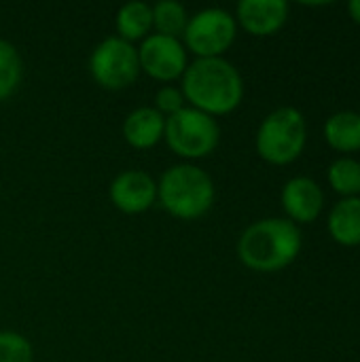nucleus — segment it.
Listing matches in <instances>:
<instances>
[{"label":"nucleus","mask_w":360,"mask_h":362,"mask_svg":"<svg viewBox=\"0 0 360 362\" xmlns=\"http://www.w3.org/2000/svg\"><path fill=\"white\" fill-rule=\"evenodd\" d=\"M348 13H350V17L360 25V0H352L348 4Z\"/></svg>","instance_id":"412c9836"},{"label":"nucleus","mask_w":360,"mask_h":362,"mask_svg":"<svg viewBox=\"0 0 360 362\" xmlns=\"http://www.w3.org/2000/svg\"><path fill=\"white\" fill-rule=\"evenodd\" d=\"M329 185L344 197H356L360 193V161L342 157L329 165Z\"/></svg>","instance_id":"a211bd4d"},{"label":"nucleus","mask_w":360,"mask_h":362,"mask_svg":"<svg viewBox=\"0 0 360 362\" xmlns=\"http://www.w3.org/2000/svg\"><path fill=\"white\" fill-rule=\"evenodd\" d=\"M155 108L163 115V117H172L176 112H180L182 108H187V100L180 91V87L174 85H163L157 93H155Z\"/></svg>","instance_id":"aec40b11"},{"label":"nucleus","mask_w":360,"mask_h":362,"mask_svg":"<svg viewBox=\"0 0 360 362\" xmlns=\"http://www.w3.org/2000/svg\"><path fill=\"white\" fill-rule=\"evenodd\" d=\"M331 238L342 246L360 244V197H344L337 202L327 221Z\"/></svg>","instance_id":"ddd939ff"},{"label":"nucleus","mask_w":360,"mask_h":362,"mask_svg":"<svg viewBox=\"0 0 360 362\" xmlns=\"http://www.w3.org/2000/svg\"><path fill=\"white\" fill-rule=\"evenodd\" d=\"M189 23V13L185 4L176 0H159L153 6V28L155 34L180 38L185 34V28Z\"/></svg>","instance_id":"dca6fc26"},{"label":"nucleus","mask_w":360,"mask_h":362,"mask_svg":"<svg viewBox=\"0 0 360 362\" xmlns=\"http://www.w3.org/2000/svg\"><path fill=\"white\" fill-rule=\"evenodd\" d=\"M163 140L170 151L182 159H204L216 151L221 125L214 117L187 106L180 112L166 117Z\"/></svg>","instance_id":"39448f33"},{"label":"nucleus","mask_w":360,"mask_h":362,"mask_svg":"<svg viewBox=\"0 0 360 362\" xmlns=\"http://www.w3.org/2000/svg\"><path fill=\"white\" fill-rule=\"evenodd\" d=\"M289 19L284 0H242L236 11V21L252 36H272Z\"/></svg>","instance_id":"9b49d317"},{"label":"nucleus","mask_w":360,"mask_h":362,"mask_svg":"<svg viewBox=\"0 0 360 362\" xmlns=\"http://www.w3.org/2000/svg\"><path fill=\"white\" fill-rule=\"evenodd\" d=\"M308 125L303 115L293 106H282L269 112L257 132V153L272 165H289L306 148Z\"/></svg>","instance_id":"20e7f679"},{"label":"nucleus","mask_w":360,"mask_h":362,"mask_svg":"<svg viewBox=\"0 0 360 362\" xmlns=\"http://www.w3.org/2000/svg\"><path fill=\"white\" fill-rule=\"evenodd\" d=\"M238 34L236 17L225 8H202L189 17L182 34V45L187 51L195 53L197 59L223 57V53L233 45Z\"/></svg>","instance_id":"423d86ee"},{"label":"nucleus","mask_w":360,"mask_h":362,"mask_svg":"<svg viewBox=\"0 0 360 362\" xmlns=\"http://www.w3.org/2000/svg\"><path fill=\"white\" fill-rule=\"evenodd\" d=\"M89 72L93 81L108 91L125 89L134 85L140 74L138 49L119 36H108L91 51Z\"/></svg>","instance_id":"0eeeda50"},{"label":"nucleus","mask_w":360,"mask_h":362,"mask_svg":"<svg viewBox=\"0 0 360 362\" xmlns=\"http://www.w3.org/2000/svg\"><path fill=\"white\" fill-rule=\"evenodd\" d=\"M180 91L191 108L210 117H223L242 104L244 81L229 59L204 57L187 66Z\"/></svg>","instance_id":"f257e3e1"},{"label":"nucleus","mask_w":360,"mask_h":362,"mask_svg":"<svg viewBox=\"0 0 360 362\" xmlns=\"http://www.w3.org/2000/svg\"><path fill=\"white\" fill-rule=\"evenodd\" d=\"M301 252V231L289 218H263L246 227L238 242L240 261L261 274L289 267Z\"/></svg>","instance_id":"f03ea898"},{"label":"nucleus","mask_w":360,"mask_h":362,"mask_svg":"<svg viewBox=\"0 0 360 362\" xmlns=\"http://www.w3.org/2000/svg\"><path fill=\"white\" fill-rule=\"evenodd\" d=\"M0 362H34V348L23 335L0 331Z\"/></svg>","instance_id":"6ab92c4d"},{"label":"nucleus","mask_w":360,"mask_h":362,"mask_svg":"<svg viewBox=\"0 0 360 362\" xmlns=\"http://www.w3.org/2000/svg\"><path fill=\"white\" fill-rule=\"evenodd\" d=\"M325 206L323 189L308 176L291 178L282 189V208L291 223L308 225L316 221Z\"/></svg>","instance_id":"9d476101"},{"label":"nucleus","mask_w":360,"mask_h":362,"mask_svg":"<svg viewBox=\"0 0 360 362\" xmlns=\"http://www.w3.org/2000/svg\"><path fill=\"white\" fill-rule=\"evenodd\" d=\"M115 25H117V36L127 40V42H136V40H144L151 30H153V6L146 2H127L117 11L115 17Z\"/></svg>","instance_id":"4468645a"},{"label":"nucleus","mask_w":360,"mask_h":362,"mask_svg":"<svg viewBox=\"0 0 360 362\" xmlns=\"http://www.w3.org/2000/svg\"><path fill=\"white\" fill-rule=\"evenodd\" d=\"M325 140L339 153L360 151V115L352 110L335 112L325 123Z\"/></svg>","instance_id":"2eb2a0df"},{"label":"nucleus","mask_w":360,"mask_h":362,"mask_svg":"<svg viewBox=\"0 0 360 362\" xmlns=\"http://www.w3.org/2000/svg\"><path fill=\"white\" fill-rule=\"evenodd\" d=\"M166 117L155 106H138L123 121V138L132 148L149 151L163 140Z\"/></svg>","instance_id":"f8f14e48"},{"label":"nucleus","mask_w":360,"mask_h":362,"mask_svg":"<svg viewBox=\"0 0 360 362\" xmlns=\"http://www.w3.org/2000/svg\"><path fill=\"white\" fill-rule=\"evenodd\" d=\"M216 191L210 174L193 163H178L157 182V199L166 212L180 221H197L210 212Z\"/></svg>","instance_id":"7ed1b4c3"},{"label":"nucleus","mask_w":360,"mask_h":362,"mask_svg":"<svg viewBox=\"0 0 360 362\" xmlns=\"http://www.w3.org/2000/svg\"><path fill=\"white\" fill-rule=\"evenodd\" d=\"M23 76V62L15 45L0 38V102L8 100Z\"/></svg>","instance_id":"f3484780"},{"label":"nucleus","mask_w":360,"mask_h":362,"mask_svg":"<svg viewBox=\"0 0 360 362\" xmlns=\"http://www.w3.org/2000/svg\"><path fill=\"white\" fill-rule=\"evenodd\" d=\"M110 202L125 214H142L157 199V182L144 170H125L110 182Z\"/></svg>","instance_id":"1a4fd4ad"},{"label":"nucleus","mask_w":360,"mask_h":362,"mask_svg":"<svg viewBox=\"0 0 360 362\" xmlns=\"http://www.w3.org/2000/svg\"><path fill=\"white\" fill-rule=\"evenodd\" d=\"M138 62L140 72L155 81L172 83L174 78H182L189 66V55L180 38L149 34L138 47Z\"/></svg>","instance_id":"6e6552de"}]
</instances>
